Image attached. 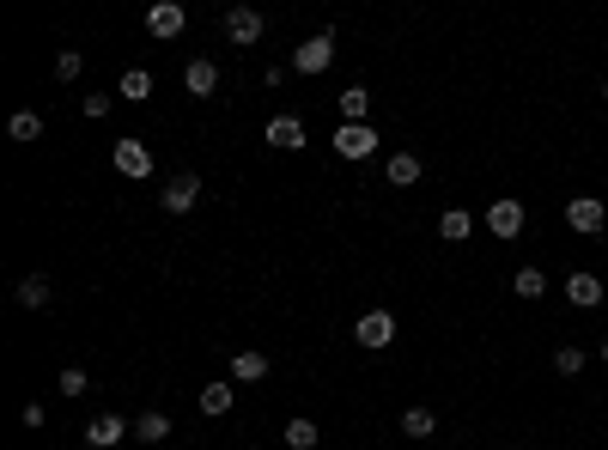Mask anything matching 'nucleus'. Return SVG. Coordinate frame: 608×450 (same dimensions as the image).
I'll list each match as a JSON object with an SVG mask.
<instances>
[{"label": "nucleus", "instance_id": "15", "mask_svg": "<svg viewBox=\"0 0 608 450\" xmlns=\"http://www.w3.org/2000/svg\"><path fill=\"white\" fill-rule=\"evenodd\" d=\"M165 438H171V414L146 408V414L134 420V444H165Z\"/></svg>", "mask_w": 608, "mask_h": 450}, {"label": "nucleus", "instance_id": "17", "mask_svg": "<svg viewBox=\"0 0 608 450\" xmlns=\"http://www.w3.org/2000/svg\"><path fill=\"white\" fill-rule=\"evenodd\" d=\"M511 292H517V298H542V292H548V274H542L536 262H523V268L511 274Z\"/></svg>", "mask_w": 608, "mask_h": 450}, {"label": "nucleus", "instance_id": "10", "mask_svg": "<svg viewBox=\"0 0 608 450\" xmlns=\"http://www.w3.org/2000/svg\"><path fill=\"white\" fill-rule=\"evenodd\" d=\"M159 201H165V213H189V207L201 201V177H195V171H183V177H171Z\"/></svg>", "mask_w": 608, "mask_h": 450}, {"label": "nucleus", "instance_id": "7", "mask_svg": "<svg viewBox=\"0 0 608 450\" xmlns=\"http://www.w3.org/2000/svg\"><path fill=\"white\" fill-rule=\"evenodd\" d=\"M262 31H268V25H262V13H256V7H232V13H225V37H232L238 49L262 43Z\"/></svg>", "mask_w": 608, "mask_h": 450}, {"label": "nucleus", "instance_id": "26", "mask_svg": "<svg viewBox=\"0 0 608 450\" xmlns=\"http://www.w3.org/2000/svg\"><path fill=\"white\" fill-rule=\"evenodd\" d=\"M584 365H590V353H584V347H560V353H554V371H560V378H578Z\"/></svg>", "mask_w": 608, "mask_h": 450}, {"label": "nucleus", "instance_id": "21", "mask_svg": "<svg viewBox=\"0 0 608 450\" xmlns=\"http://www.w3.org/2000/svg\"><path fill=\"white\" fill-rule=\"evenodd\" d=\"M384 171H390V183H396V189L420 183V159H414V153H390V165H384Z\"/></svg>", "mask_w": 608, "mask_h": 450}, {"label": "nucleus", "instance_id": "19", "mask_svg": "<svg viewBox=\"0 0 608 450\" xmlns=\"http://www.w3.org/2000/svg\"><path fill=\"white\" fill-rule=\"evenodd\" d=\"M116 98L146 104V98H152V73H146V67H128V73H122V86H116Z\"/></svg>", "mask_w": 608, "mask_h": 450}, {"label": "nucleus", "instance_id": "2", "mask_svg": "<svg viewBox=\"0 0 608 450\" xmlns=\"http://www.w3.org/2000/svg\"><path fill=\"white\" fill-rule=\"evenodd\" d=\"M110 165H116L122 177H134V183H140V177H152V146L128 134V140H116V146H110Z\"/></svg>", "mask_w": 608, "mask_h": 450}, {"label": "nucleus", "instance_id": "4", "mask_svg": "<svg viewBox=\"0 0 608 450\" xmlns=\"http://www.w3.org/2000/svg\"><path fill=\"white\" fill-rule=\"evenodd\" d=\"M335 153L341 159H371L377 153V128L371 122H341L335 128Z\"/></svg>", "mask_w": 608, "mask_h": 450}, {"label": "nucleus", "instance_id": "6", "mask_svg": "<svg viewBox=\"0 0 608 450\" xmlns=\"http://www.w3.org/2000/svg\"><path fill=\"white\" fill-rule=\"evenodd\" d=\"M329 61H335V37H329V31H317V37H304V43L292 49V67H298V73H323Z\"/></svg>", "mask_w": 608, "mask_h": 450}, {"label": "nucleus", "instance_id": "18", "mask_svg": "<svg viewBox=\"0 0 608 450\" xmlns=\"http://www.w3.org/2000/svg\"><path fill=\"white\" fill-rule=\"evenodd\" d=\"M335 104H341V122H371V92L365 86H347Z\"/></svg>", "mask_w": 608, "mask_h": 450}, {"label": "nucleus", "instance_id": "12", "mask_svg": "<svg viewBox=\"0 0 608 450\" xmlns=\"http://www.w3.org/2000/svg\"><path fill=\"white\" fill-rule=\"evenodd\" d=\"M566 298H572L578 311H596V305H602L608 292H602V280H596L590 268H578V274H566Z\"/></svg>", "mask_w": 608, "mask_h": 450}, {"label": "nucleus", "instance_id": "23", "mask_svg": "<svg viewBox=\"0 0 608 450\" xmlns=\"http://www.w3.org/2000/svg\"><path fill=\"white\" fill-rule=\"evenodd\" d=\"M7 134H13L19 146H25V140H43V116H37V110H19V116L7 122Z\"/></svg>", "mask_w": 608, "mask_h": 450}, {"label": "nucleus", "instance_id": "27", "mask_svg": "<svg viewBox=\"0 0 608 450\" xmlns=\"http://www.w3.org/2000/svg\"><path fill=\"white\" fill-rule=\"evenodd\" d=\"M55 390H61V396H86L92 384H86V371H80V365H67L61 378H55Z\"/></svg>", "mask_w": 608, "mask_h": 450}, {"label": "nucleus", "instance_id": "32", "mask_svg": "<svg viewBox=\"0 0 608 450\" xmlns=\"http://www.w3.org/2000/svg\"><path fill=\"white\" fill-rule=\"evenodd\" d=\"M602 104H608V80H602Z\"/></svg>", "mask_w": 608, "mask_h": 450}, {"label": "nucleus", "instance_id": "31", "mask_svg": "<svg viewBox=\"0 0 608 450\" xmlns=\"http://www.w3.org/2000/svg\"><path fill=\"white\" fill-rule=\"evenodd\" d=\"M602 365H608V335H602Z\"/></svg>", "mask_w": 608, "mask_h": 450}, {"label": "nucleus", "instance_id": "11", "mask_svg": "<svg viewBox=\"0 0 608 450\" xmlns=\"http://www.w3.org/2000/svg\"><path fill=\"white\" fill-rule=\"evenodd\" d=\"M122 438H128V420H122V414H98V420L86 426V444H92V450H122Z\"/></svg>", "mask_w": 608, "mask_h": 450}, {"label": "nucleus", "instance_id": "14", "mask_svg": "<svg viewBox=\"0 0 608 450\" xmlns=\"http://www.w3.org/2000/svg\"><path fill=\"white\" fill-rule=\"evenodd\" d=\"M268 146L298 153V146H304V122H298V116H274V122H268Z\"/></svg>", "mask_w": 608, "mask_h": 450}, {"label": "nucleus", "instance_id": "24", "mask_svg": "<svg viewBox=\"0 0 608 450\" xmlns=\"http://www.w3.org/2000/svg\"><path fill=\"white\" fill-rule=\"evenodd\" d=\"M402 432H408V438H432V432H438V414H432V408H408V414H402Z\"/></svg>", "mask_w": 608, "mask_h": 450}, {"label": "nucleus", "instance_id": "30", "mask_svg": "<svg viewBox=\"0 0 608 450\" xmlns=\"http://www.w3.org/2000/svg\"><path fill=\"white\" fill-rule=\"evenodd\" d=\"M110 104H116V98H104V92H92V98H86V116H110Z\"/></svg>", "mask_w": 608, "mask_h": 450}, {"label": "nucleus", "instance_id": "3", "mask_svg": "<svg viewBox=\"0 0 608 450\" xmlns=\"http://www.w3.org/2000/svg\"><path fill=\"white\" fill-rule=\"evenodd\" d=\"M487 232H493L499 244L523 238V201H517V195H499V201L487 207Z\"/></svg>", "mask_w": 608, "mask_h": 450}, {"label": "nucleus", "instance_id": "33", "mask_svg": "<svg viewBox=\"0 0 608 450\" xmlns=\"http://www.w3.org/2000/svg\"><path fill=\"white\" fill-rule=\"evenodd\" d=\"M420 450H426V444H420Z\"/></svg>", "mask_w": 608, "mask_h": 450}, {"label": "nucleus", "instance_id": "29", "mask_svg": "<svg viewBox=\"0 0 608 450\" xmlns=\"http://www.w3.org/2000/svg\"><path fill=\"white\" fill-rule=\"evenodd\" d=\"M25 426H37V432H43V426H49V408H43V402H25Z\"/></svg>", "mask_w": 608, "mask_h": 450}, {"label": "nucleus", "instance_id": "22", "mask_svg": "<svg viewBox=\"0 0 608 450\" xmlns=\"http://www.w3.org/2000/svg\"><path fill=\"white\" fill-rule=\"evenodd\" d=\"M201 414H232V384H201Z\"/></svg>", "mask_w": 608, "mask_h": 450}, {"label": "nucleus", "instance_id": "9", "mask_svg": "<svg viewBox=\"0 0 608 450\" xmlns=\"http://www.w3.org/2000/svg\"><path fill=\"white\" fill-rule=\"evenodd\" d=\"M183 86H189V98H213V92H219V61L195 55V61L183 67Z\"/></svg>", "mask_w": 608, "mask_h": 450}, {"label": "nucleus", "instance_id": "1", "mask_svg": "<svg viewBox=\"0 0 608 450\" xmlns=\"http://www.w3.org/2000/svg\"><path fill=\"white\" fill-rule=\"evenodd\" d=\"M566 225H572V232H584V238H596L602 225H608V201L602 195H572L566 201Z\"/></svg>", "mask_w": 608, "mask_h": 450}, {"label": "nucleus", "instance_id": "16", "mask_svg": "<svg viewBox=\"0 0 608 450\" xmlns=\"http://www.w3.org/2000/svg\"><path fill=\"white\" fill-rule=\"evenodd\" d=\"M13 298H19V305H25V311H43V305H49V298H55V292H49V280H43V274H25V280L13 286Z\"/></svg>", "mask_w": 608, "mask_h": 450}, {"label": "nucleus", "instance_id": "8", "mask_svg": "<svg viewBox=\"0 0 608 450\" xmlns=\"http://www.w3.org/2000/svg\"><path fill=\"white\" fill-rule=\"evenodd\" d=\"M183 25H189V13L177 7V0H159V7H146V31H152V37H165V43H171V37H183Z\"/></svg>", "mask_w": 608, "mask_h": 450}, {"label": "nucleus", "instance_id": "25", "mask_svg": "<svg viewBox=\"0 0 608 450\" xmlns=\"http://www.w3.org/2000/svg\"><path fill=\"white\" fill-rule=\"evenodd\" d=\"M286 444H292V450H317V420H304V414L286 420Z\"/></svg>", "mask_w": 608, "mask_h": 450}, {"label": "nucleus", "instance_id": "20", "mask_svg": "<svg viewBox=\"0 0 608 450\" xmlns=\"http://www.w3.org/2000/svg\"><path fill=\"white\" fill-rule=\"evenodd\" d=\"M469 232H475V219H469V213H463V207H450V213H444V219H438V238H444V244H463V238H469Z\"/></svg>", "mask_w": 608, "mask_h": 450}, {"label": "nucleus", "instance_id": "28", "mask_svg": "<svg viewBox=\"0 0 608 450\" xmlns=\"http://www.w3.org/2000/svg\"><path fill=\"white\" fill-rule=\"evenodd\" d=\"M80 67H86L80 49H61V55H55V80H80Z\"/></svg>", "mask_w": 608, "mask_h": 450}, {"label": "nucleus", "instance_id": "5", "mask_svg": "<svg viewBox=\"0 0 608 450\" xmlns=\"http://www.w3.org/2000/svg\"><path fill=\"white\" fill-rule=\"evenodd\" d=\"M353 341L371 347V353H384V347L396 341V317H390V311H365V317L353 323Z\"/></svg>", "mask_w": 608, "mask_h": 450}, {"label": "nucleus", "instance_id": "13", "mask_svg": "<svg viewBox=\"0 0 608 450\" xmlns=\"http://www.w3.org/2000/svg\"><path fill=\"white\" fill-rule=\"evenodd\" d=\"M232 378H238V384H262V378H268V353H262V347L232 353Z\"/></svg>", "mask_w": 608, "mask_h": 450}]
</instances>
